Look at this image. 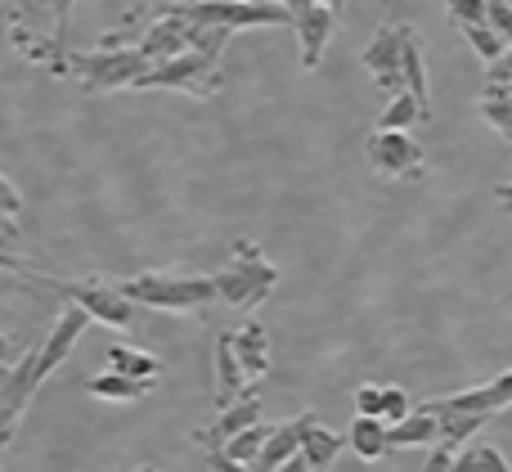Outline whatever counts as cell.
I'll return each mask as SVG.
<instances>
[{
  "label": "cell",
  "instance_id": "cell-1",
  "mask_svg": "<svg viewBox=\"0 0 512 472\" xmlns=\"http://www.w3.org/2000/svg\"><path fill=\"white\" fill-rule=\"evenodd\" d=\"M122 297L135 306H153V311H203L216 302V279L212 275H189V270H144L135 279H122Z\"/></svg>",
  "mask_w": 512,
  "mask_h": 472
},
{
  "label": "cell",
  "instance_id": "cell-2",
  "mask_svg": "<svg viewBox=\"0 0 512 472\" xmlns=\"http://www.w3.org/2000/svg\"><path fill=\"white\" fill-rule=\"evenodd\" d=\"M212 279H216V297H221L230 311H252V306H261L265 297L274 293L279 270H274V261L265 257L252 239H234L230 261H225V270H216Z\"/></svg>",
  "mask_w": 512,
  "mask_h": 472
},
{
  "label": "cell",
  "instance_id": "cell-3",
  "mask_svg": "<svg viewBox=\"0 0 512 472\" xmlns=\"http://www.w3.org/2000/svg\"><path fill=\"white\" fill-rule=\"evenodd\" d=\"M153 72V59L140 45H99L90 54H68V77L86 90H135Z\"/></svg>",
  "mask_w": 512,
  "mask_h": 472
},
{
  "label": "cell",
  "instance_id": "cell-4",
  "mask_svg": "<svg viewBox=\"0 0 512 472\" xmlns=\"http://www.w3.org/2000/svg\"><path fill=\"white\" fill-rule=\"evenodd\" d=\"M189 23L198 27H221V32H243V27H297V14L274 0H194L180 5Z\"/></svg>",
  "mask_w": 512,
  "mask_h": 472
},
{
  "label": "cell",
  "instance_id": "cell-5",
  "mask_svg": "<svg viewBox=\"0 0 512 472\" xmlns=\"http://www.w3.org/2000/svg\"><path fill=\"white\" fill-rule=\"evenodd\" d=\"M36 284H45L50 293H63L72 306L90 315V320L108 324V329H126L135 315V302H126L122 288L104 284V279H50V275H32Z\"/></svg>",
  "mask_w": 512,
  "mask_h": 472
},
{
  "label": "cell",
  "instance_id": "cell-6",
  "mask_svg": "<svg viewBox=\"0 0 512 472\" xmlns=\"http://www.w3.org/2000/svg\"><path fill=\"white\" fill-rule=\"evenodd\" d=\"M135 90H180V95H194V99H212L221 90V59L185 50L176 59L158 63Z\"/></svg>",
  "mask_w": 512,
  "mask_h": 472
},
{
  "label": "cell",
  "instance_id": "cell-7",
  "mask_svg": "<svg viewBox=\"0 0 512 472\" xmlns=\"http://www.w3.org/2000/svg\"><path fill=\"white\" fill-rule=\"evenodd\" d=\"M364 162L382 180H423L427 176V153L409 131H373L369 144H364Z\"/></svg>",
  "mask_w": 512,
  "mask_h": 472
},
{
  "label": "cell",
  "instance_id": "cell-8",
  "mask_svg": "<svg viewBox=\"0 0 512 472\" xmlns=\"http://www.w3.org/2000/svg\"><path fill=\"white\" fill-rule=\"evenodd\" d=\"M400 59H405V23H382L378 32L369 36L360 63L373 77V86L387 90V95H400L405 90V72H400Z\"/></svg>",
  "mask_w": 512,
  "mask_h": 472
},
{
  "label": "cell",
  "instance_id": "cell-9",
  "mask_svg": "<svg viewBox=\"0 0 512 472\" xmlns=\"http://www.w3.org/2000/svg\"><path fill=\"white\" fill-rule=\"evenodd\" d=\"M297 41H301V68L315 72L324 63V50L333 41V27H337V9L315 5V0H301L297 9Z\"/></svg>",
  "mask_w": 512,
  "mask_h": 472
},
{
  "label": "cell",
  "instance_id": "cell-10",
  "mask_svg": "<svg viewBox=\"0 0 512 472\" xmlns=\"http://www.w3.org/2000/svg\"><path fill=\"white\" fill-rule=\"evenodd\" d=\"M261 423V401H256V387H248V392L239 396V401L230 405V410H221L216 414V423L212 428H203V432H194V441L203 450H225L230 446L239 432H248V428H256Z\"/></svg>",
  "mask_w": 512,
  "mask_h": 472
},
{
  "label": "cell",
  "instance_id": "cell-11",
  "mask_svg": "<svg viewBox=\"0 0 512 472\" xmlns=\"http://www.w3.org/2000/svg\"><path fill=\"white\" fill-rule=\"evenodd\" d=\"M310 423H315V414H301V419H288V423H279V428H270L265 450H261V459L252 464V472H274L279 464H288L292 455H301V441H306Z\"/></svg>",
  "mask_w": 512,
  "mask_h": 472
},
{
  "label": "cell",
  "instance_id": "cell-12",
  "mask_svg": "<svg viewBox=\"0 0 512 472\" xmlns=\"http://www.w3.org/2000/svg\"><path fill=\"white\" fill-rule=\"evenodd\" d=\"M248 387H256V383H248V374H243V365H239L234 333H221V338H216V410H230Z\"/></svg>",
  "mask_w": 512,
  "mask_h": 472
},
{
  "label": "cell",
  "instance_id": "cell-13",
  "mask_svg": "<svg viewBox=\"0 0 512 472\" xmlns=\"http://www.w3.org/2000/svg\"><path fill=\"white\" fill-rule=\"evenodd\" d=\"M400 72H405V90L418 99L423 117H432V95H427V54H423V36L405 23V59H400Z\"/></svg>",
  "mask_w": 512,
  "mask_h": 472
},
{
  "label": "cell",
  "instance_id": "cell-14",
  "mask_svg": "<svg viewBox=\"0 0 512 472\" xmlns=\"http://www.w3.org/2000/svg\"><path fill=\"white\" fill-rule=\"evenodd\" d=\"M234 351H239V365L248 374V383H261L270 374V342H265V324H243L234 333Z\"/></svg>",
  "mask_w": 512,
  "mask_h": 472
},
{
  "label": "cell",
  "instance_id": "cell-15",
  "mask_svg": "<svg viewBox=\"0 0 512 472\" xmlns=\"http://www.w3.org/2000/svg\"><path fill=\"white\" fill-rule=\"evenodd\" d=\"M346 441H351V450L364 459V464H378V459L391 455V428L382 419H360V414H355Z\"/></svg>",
  "mask_w": 512,
  "mask_h": 472
},
{
  "label": "cell",
  "instance_id": "cell-16",
  "mask_svg": "<svg viewBox=\"0 0 512 472\" xmlns=\"http://www.w3.org/2000/svg\"><path fill=\"white\" fill-rule=\"evenodd\" d=\"M108 365H113V374L140 378V383H158L162 378V360L153 356V351L131 347V342H113V347H108Z\"/></svg>",
  "mask_w": 512,
  "mask_h": 472
},
{
  "label": "cell",
  "instance_id": "cell-17",
  "mask_svg": "<svg viewBox=\"0 0 512 472\" xmlns=\"http://www.w3.org/2000/svg\"><path fill=\"white\" fill-rule=\"evenodd\" d=\"M427 441H441V423L427 405H418L409 419L391 423V450H405V446H427Z\"/></svg>",
  "mask_w": 512,
  "mask_h": 472
},
{
  "label": "cell",
  "instance_id": "cell-18",
  "mask_svg": "<svg viewBox=\"0 0 512 472\" xmlns=\"http://www.w3.org/2000/svg\"><path fill=\"white\" fill-rule=\"evenodd\" d=\"M153 387L158 383H140V378H126V374H113V369H108V374L90 378L86 392L99 396V401H144Z\"/></svg>",
  "mask_w": 512,
  "mask_h": 472
},
{
  "label": "cell",
  "instance_id": "cell-19",
  "mask_svg": "<svg viewBox=\"0 0 512 472\" xmlns=\"http://www.w3.org/2000/svg\"><path fill=\"white\" fill-rule=\"evenodd\" d=\"M337 450H342V437L337 432H328L324 423H310V432H306V441H301V455H306V464L310 472H324L328 464L337 459Z\"/></svg>",
  "mask_w": 512,
  "mask_h": 472
},
{
  "label": "cell",
  "instance_id": "cell-20",
  "mask_svg": "<svg viewBox=\"0 0 512 472\" xmlns=\"http://www.w3.org/2000/svg\"><path fill=\"white\" fill-rule=\"evenodd\" d=\"M477 108H481V117L504 135V140H512V81L508 86H486L481 90V99H477Z\"/></svg>",
  "mask_w": 512,
  "mask_h": 472
},
{
  "label": "cell",
  "instance_id": "cell-21",
  "mask_svg": "<svg viewBox=\"0 0 512 472\" xmlns=\"http://www.w3.org/2000/svg\"><path fill=\"white\" fill-rule=\"evenodd\" d=\"M418 122H427L423 108H418V99L409 95V90H400V95H391V104H387V113H382L378 131H414Z\"/></svg>",
  "mask_w": 512,
  "mask_h": 472
},
{
  "label": "cell",
  "instance_id": "cell-22",
  "mask_svg": "<svg viewBox=\"0 0 512 472\" xmlns=\"http://www.w3.org/2000/svg\"><path fill=\"white\" fill-rule=\"evenodd\" d=\"M459 32H463V41L472 45V54H481V59H486V63H495L499 54L508 50V41H504V36H499V32H495V27H490V23H477V27H459Z\"/></svg>",
  "mask_w": 512,
  "mask_h": 472
},
{
  "label": "cell",
  "instance_id": "cell-23",
  "mask_svg": "<svg viewBox=\"0 0 512 472\" xmlns=\"http://www.w3.org/2000/svg\"><path fill=\"white\" fill-rule=\"evenodd\" d=\"M265 437H270V428H261V423H256V428L239 432V437L225 446V455H230L234 464H248V468H252L256 459H261V450H265Z\"/></svg>",
  "mask_w": 512,
  "mask_h": 472
},
{
  "label": "cell",
  "instance_id": "cell-24",
  "mask_svg": "<svg viewBox=\"0 0 512 472\" xmlns=\"http://www.w3.org/2000/svg\"><path fill=\"white\" fill-rule=\"evenodd\" d=\"M445 9H450V23L454 27L490 23V0H445Z\"/></svg>",
  "mask_w": 512,
  "mask_h": 472
},
{
  "label": "cell",
  "instance_id": "cell-25",
  "mask_svg": "<svg viewBox=\"0 0 512 472\" xmlns=\"http://www.w3.org/2000/svg\"><path fill=\"white\" fill-rule=\"evenodd\" d=\"M463 459H468L472 472H512L508 459L499 455L495 446H468V450H463Z\"/></svg>",
  "mask_w": 512,
  "mask_h": 472
},
{
  "label": "cell",
  "instance_id": "cell-26",
  "mask_svg": "<svg viewBox=\"0 0 512 472\" xmlns=\"http://www.w3.org/2000/svg\"><path fill=\"white\" fill-rule=\"evenodd\" d=\"M409 414H414V410H409V392H405V387H382V423L391 428V423L409 419Z\"/></svg>",
  "mask_w": 512,
  "mask_h": 472
},
{
  "label": "cell",
  "instance_id": "cell-27",
  "mask_svg": "<svg viewBox=\"0 0 512 472\" xmlns=\"http://www.w3.org/2000/svg\"><path fill=\"white\" fill-rule=\"evenodd\" d=\"M355 414H360V419H382V387L378 383H364L360 392H355Z\"/></svg>",
  "mask_w": 512,
  "mask_h": 472
},
{
  "label": "cell",
  "instance_id": "cell-28",
  "mask_svg": "<svg viewBox=\"0 0 512 472\" xmlns=\"http://www.w3.org/2000/svg\"><path fill=\"white\" fill-rule=\"evenodd\" d=\"M490 27L512 45V0H490Z\"/></svg>",
  "mask_w": 512,
  "mask_h": 472
},
{
  "label": "cell",
  "instance_id": "cell-29",
  "mask_svg": "<svg viewBox=\"0 0 512 472\" xmlns=\"http://www.w3.org/2000/svg\"><path fill=\"white\" fill-rule=\"evenodd\" d=\"M72 5H77V0H50V14H54V45H63V41H68Z\"/></svg>",
  "mask_w": 512,
  "mask_h": 472
},
{
  "label": "cell",
  "instance_id": "cell-30",
  "mask_svg": "<svg viewBox=\"0 0 512 472\" xmlns=\"http://www.w3.org/2000/svg\"><path fill=\"white\" fill-rule=\"evenodd\" d=\"M454 459H459V450L445 446V441H436V446H432V459H427V468H423V472H450V468H454Z\"/></svg>",
  "mask_w": 512,
  "mask_h": 472
},
{
  "label": "cell",
  "instance_id": "cell-31",
  "mask_svg": "<svg viewBox=\"0 0 512 472\" xmlns=\"http://www.w3.org/2000/svg\"><path fill=\"white\" fill-rule=\"evenodd\" d=\"M18 212H23V194H18V189L0 176V216H18Z\"/></svg>",
  "mask_w": 512,
  "mask_h": 472
},
{
  "label": "cell",
  "instance_id": "cell-32",
  "mask_svg": "<svg viewBox=\"0 0 512 472\" xmlns=\"http://www.w3.org/2000/svg\"><path fill=\"white\" fill-rule=\"evenodd\" d=\"M508 81H512V45L490 63V86H508Z\"/></svg>",
  "mask_w": 512,
  "mask_h": 472
},
{
  "label": "cell",
  "instance_id": "cell-33",
  "mask_svg": "<svg viewBox=\"0 0 512 472\" xmlns=\"http://www.w3.org/2000/svg\"><path fill=\"white\" fill-rule=\"evenodd\" d=\"M207 464H212V472H252L248 464H234L225 450H207Z\"/></svg>",
  "mask_w": 512,
  "mask_h": 472
},
{
  "label": "cell",
  "instance_id": "cell-34",
  "mask_svg": "<svg viewBox=\"0 0 512 472\" xmlns=\"http://www.w3.org/2000/svg\"><path fill=\"white\" fill-rule=\"evenodd\" d=\"M274 472H310V464H306V455H292L288 464H279Z\"/></svg>",
  "mask_w": 512,
  "mask_h": 472
},
{
  "label": "cell",
  "instance_id": "cell-35",
  "mask_svg": "<svg viewBox=\"0 0 512 472\" xmlns=\"http://www.w3.org/2000/svg\"><path fill=\"white\" fill-rule=\"evenodd\" d=\"M9 360H14V342H9V338H5V333H0V369H5V365H9Z\"/></svg>",
  "mask_w": 512,
  "mask_h": 472
},
{
  "label": "cell",
  "instance_id": "cell-36",
  "mask_svg": "<svg viewBox=\"0 0 512 472\" xmlns=\"http://www.w3.org/2000/svg\"><path fill=\"white\" fill-rule=\"evenodd\" d=\"M499 203H504L508 212H512V180H508V185H499Z\"/></svg>",
  "mask_w": 512,
  "mask_h": 472
},
{
  "label": "cell",
  "instance_id": "cell-37",
  "mask_svg": "<svg viewBox=\"0 0 512 472\" xmlns=\"http://www.w3.org/2000/svg\"><path fill=\"white\" fill-rule=\"evenodd\" d=\"M315 5H328V9H342V0H315Z\"/></svg>",
  "mask_w": 512,
  "mask_h": 472
},
{
  "label": "cell",
  "instance_id": "cell-38",
  "mask_svg": "<svg viewBox=\"0 0 512 472\" xmlns=\"http://www.w3.org/2000/svg\"><path fill=\"white\" fill-rule=\"evenodd\" d=\"M135 472H162L158 464H144V468H135Z\"/></svg>",
  "mask_w": 512,
  "mask_h": 472
},
{
  "label": "cell",
  "instance_id": "cell-39",
  "mask_svg": "<svg viewBox=\"0 0 512 472\" xmlns=\"http://www.w3.org/2000/svg\"><path fill=\"white\" fill-rule=\"evenodd\" d=\"M0 472H5V450H0Z\"/></svg>",
  "mask_w": 512,
  "mask_h": 472
},
{
  "label": "cell",
  "instance_id": "cell-40",
  "mask_svg": "<svg viewBox=\"0 0 512 472\" xmlns=\"http://www.w3.org/2000/svg\"><path fill=\"white\" fill-rule=\"evenodd\" d=\"M0 9H9V0H0Z\"/></svg>",
  "mask_w": 512,
  "mask_h": 472
}]
</instances>
